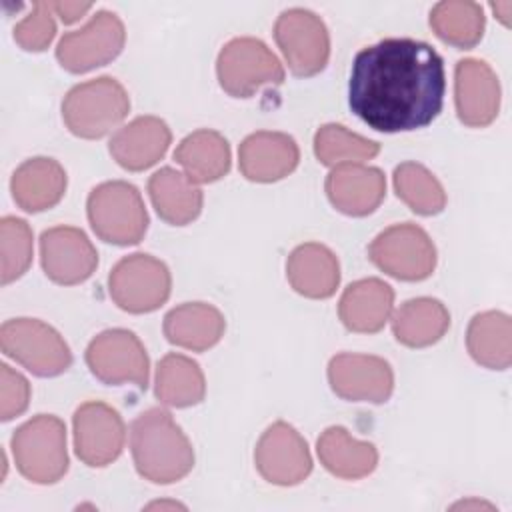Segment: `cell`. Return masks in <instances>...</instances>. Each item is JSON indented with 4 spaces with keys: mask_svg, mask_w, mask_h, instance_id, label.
<instances>
[{
    "mask_svg": "<svg viewBox=\"0 0 512 512\" xmlns=\"http://www.w3.org/2000/svg\"><path fill=\"white\" fill-rule=\"evenodd\" d=\"M444 92V60L426 42L384 38L354 56L348 104L374 130L410 132L428 126L442 110Z\"/></svg>",
    "mask_w": 512,
    "mask_h": 512,
    "instance_id": "cell-1",
    "label": "cell"
},
{
    "mask_svg": "<svg viewBox=\"0 0 512 512\" xmlns=\"http://www.w3.org/2000/svg\"><path fill=\"white\" fill-rule=\"evenodd\" d=\"M130 448L138 474L154 484H172L194 466L190 440L162 408H150L132 422Z\"/></svg>",
    "mask_w": 512,
    "mask_h": 512,
    "instance_id": "cell-2",
    "label": "cell"
},
{
    "mask_svg": "<svg viewBox=\"0 0 512 512\" xmlns=\"http://www.w3.org/2000/svg\"><path fill=\"white\" fill-rule=\"evenodd\" d=\"M130 112V98L124 86L100 76L74 86L62 102V118L68 130L80 138H102L116 128Z\"/></svg>",
    "mask_w": 512,
    "mask_h": 512,
    "instance_id": "cell-3",
    "label": "cell"
},
{
    "mask_svg": "<svg viewBox=\"0 0 512 512\" xmlns=\"http://www.w3.org/2000/svg\"><path fill=\"white\" fill-rule=\"evenodd\" d=\"M88 220L104 242L116 246L138 244L148 230V212L136 186L112 180L96 186L88 196Z\"/></svg>",
    "mask_w": 512,
    "mask_h": 512,
    "instance_id": "cell-4",
    "label": "cell"
},
{
    "mask_svg": "<svg viewBox=\"0 0 512 512\" xmlns=\"http://www.w3.org/2000/svg\"><path fill=\"white\" fill-rule=\"evenodd\" d=\"M12 456L20 474L36 484H54L68 470L66 426L52 414H38L12 436Z\"/></svg>",
    "mask_w": 512,
    "mask_h": 512,
    "instance_id": "cell-5",
    "label": "cell"
},
{
    "mask_svg": "<svg viewBox=\"0 0 512 512\" xmlns=\"http://www.w3.org/2000/svg\"><path fill=\"white\" fill-rule=\"evenodd\" d=\"M2 352L36 376H58L72 364L64 338L42 320L14 318L2 324Z\"/></svg>",
    "mask_w": 512,
    "mask_h": 512,
    "instance_id": "cell-6",
    "label": "cell"
},
{
    "mask_svg": "<svg viewBox=\"0 0 512 512\" xmlns=\"http://www.w3.org/2000/svg\"><path fill=\"white\" fill-rule=\"evenodd\" d=\"M218 82L234 98H250L262 86H278L284 68L274 52L258 38H234L218 54Z\"/></svg>",
    "mask_w": 512,
    "mask_h": 512,
    "instance_id": "cell-7",
    "label": "cell"
},
{
    "mask_svg": "<svg viewBox=\"0 0 512 512\" xmlns=\"http://www.w3.org/2000/svg\"><path fill=\"white\" fill-rule=\"evenodd\" d=\"M370 260L386 274L418 282L436 268V248L430 236L416 224H394L380 232L368 246Z\"/></svg>",
    "mask_w": 512,
    "mask_h": 512,
    "instance_id": "cell-8",
    "label": "cell"
},
{
    "mask_svg": "<svg viewBox=\"0 0 512 512\" xmlns=\"http://www.w3.org/2000/svg\"><path fill=\"white\" fill-rule=\"evenodd\" d=\"M172 288L170 270L150 254H130L122 258L108 276L112 300L126 312L144 314L160 308Z\"/></svg>",
    "mask_w": 512,
    "mask_h": 512,
    "instance_id": "cell-9",
    "label": "cell"
},
{
    "mask_svg": "<svg viewBox=\"0 0 512 512\" xmlns=\"http://www.w3.org/2000/svg\"><path fill=\"white\" fill-rule=\"evenodd\" d=\"M86 364L104 384H134L138 388L148 384L146 348L134 332L124 328L100 332L86 348Z\"/></svg>",
    "mask_w": 512,
    "mask_h": 512,
    "instance_id": "cell-10",
    "label": "cell"
},
{
    "mask_svg": "<svg viewBox=\"0 0 512 512\" xmlns=\"http://www.w3.org/2000/svg\"><path fill=\"white\" fill-rule=\"evenodd\" d=\"M274 38L296 76H314L328 64L330 36L322 18L310 10L282 12L274 24Z\"/></svg>",
    "mask_w": 512,
    "mask_h": 512,
    "instance_id": "cell-11",
    "label": "cell"
},
{
    "mask_svg": "<svg viewBox=\"0 0 512 512\" xmlns=\"http://www.w3.org/2000/svg\"><path fill=\"white\" fill-rule=\"evenodd\" d=\"M124 24L114 12L100 10L80 30L66 32L58 46L56 58L72 74H82L114 60L124 48Z\"/></svg>",
    "mask_w": 512,
    "mask_h": 512,
    "instance_id": "cell-12",
    "label": "cell"
},
{
    "mask_svg": "<svg viewBox=\"0 0 512 512\" xmlns=\"http://www.w3.org/2000/svg\"><path fill=\"white\" fill-rule=\"evenodd\" d=\"M254 462L262 478L278 486L300 484L312 470L306 440L286 422H274L266 428L256 444Z\"/></svg>",
    "mask_w": 512,
    "mask_h": 512,
    "instance_id": "cell-13",
    "label": "cell"
},
{
    "mask_svg": "<svg viewBox=\"0 0 512 512\" xmlns=\"http://www.w3.org/2000/svg\"><path fill=\"white\" fill-rule=\"evenodd\" d=\"M124 438V422L112 406L94 400L74 412V450L84 464L100 468L114 462L124 448Z\"/></svg>",
    "mask_w": 512,
    "mask_h": 512,
    "instance_id": "cell-14",
    "label": "cell"
},
{
    "mask_svg": "<svg viewBox=\"0 0 512 512\" xmlns=\"http://www.w3.org/2000/svg\"><path fill=\"white\" fill-rule=\"evenodd\" d=\"M328 382L344 400L382 404L392 394L394 374L384 358L344 352L330 360Z\"/></svg>",
    "mask_w": 512,
    "mask_h": 512,
    "instance_id": "cell-15",
    "label": "cell"
},
{
    "mask_svg": "<svg viewBox=\"0 0 512 512\" xmlns=\"http://www.w3.org/2000/svg\"><path fill=\"white\" fill-rule=\"evenodd\" d=\"M40 260L52 282L72 286L92 276L98 266V252L80 228L56 226L40 238Z\"/></svg>",
    "mask_w": 512,
    "mask_h": 512,
    "instance_id": "cell-16",
    "label": "cell"
},
{
    "mask_svg": "<svg viewBox=\"0 0 512 512\" xmlns=\"http://www.w3.org/2000/svg\"><path fill=\"white\" fill-rule=\"evenodd\" d=\"M454 102L460 122L488 126L500 110V82L494 70L476 58H464L454 72Z\"/></svg>",
    "mask_w": 512,
    "mask_h": 512,
    "instance_id": "cell-17",
    "label": "cell"
},
{
    "mask_svg": "<svg viewBox=\"0 0 512 512\" xmlns=\"http://www.w3.org/2000/svg\"><path fill=\"white\" fill-rule=\"evenodd\" d=\"M298 160V144L284 132H254L238 148L240 170L252 182H276L288 176Z\"/></svg>",
    "mask_w": 512,
    "mask_h": 512,
    "instance_id": "cell-18",
    "label": "cell"
},
{
    "mask_svg": "<svg viewBox=\"0 0 512 512\" xmlns=\"http://www.w3.org/2000/svg\"><path fill=\"white\" fill-rule=\"evenodd\" d=\"M326 194L342 214L366 216L384 200L386 178L382 170L372 166L340 164L326 178Z\"/></svg>",
    "mask_w": 512,
    "mask_h": 512,
    "instance_id": "cell-19",
    "label": "cell"
},
{
    "mask_svg": "<svg viewBox=\"0 0 512 512\" xmlns=\"http://www.w3.org/2000/svg\"><path fill=\"white\" fill-rule=\"evenodd\" d=\"M170 128L156 116H138L110 140L112 158L126 170L140 172L154 166L168 150Z\"/></svg>",
    "mask_w": 512,
    "mask_h": 512,
    "instance_id": "cell-20",
    "label": "cell"
},
{
    "mask_svg": "<svg viewBox=\"0 0 512 512\" xmlns=\"http://www.w3.org/2000/svg\"><path fill=\"white\" fill-rule=\"evenodd\" d=\"M10 190L22 210L42 212L62 200L66 192V172L52 158H30L12 174Z\"/></svg>",
    "mask_w": 512,
    "mask_h": 512,
    "instance_id": "cell-21",
    "label": "cell"
},
{
    "mask_svg": "<svg viewBox=\"0 0 512 512\" xmlns=\"http://www.w3.org/2000/svg\"><path fill=\"white\" fill-rule=\"evenodd\" d=\"M286 276L298 294L328 298L340 284V264L332 250L318 242H308L290 252Z\"/></svg>",
    "mask_w": 512,
    "mask_h": 512,
    "instance_id": "cell-22",
    "label": "cell"
},
{
    "mask_svg": "<svg viewBox=\"0 0 512 512\" xmlns=\"http://www.w3.org/2000/svg\"><path fill=\"white\" fill-rule=\"evenodd\" d=\"M394 304L392 288L378 278L352 282L338 304L342 324L352 332L372 334L384 328Z\"/></svg>",
    "mask_w": 512,
    "mask_h": 512,
    "instance_id": "cell-23",
    "label": "cell"
},
{
    "mask_svg": "<svg viewBox=\"0 0 512 512\" xmlns=\"http://www.w3.org/2000/svg\"><path fill=\"white\" fill-rule=\"evenodd\" d=\"M224 316L218 308L204 302H186L172 308L164 318V336L168 342L202 352L212 348L224 336Z\"/></svg>",
    "mask_w": 512,
    "mask_h": 512,
    "instance_id": "cell-24",
    "label": "cell"
},
{
    "mask_svg": "<svg viewBox=\"0 0 512 512\" xmlns=\"http://www.w3.org/2000/svg\"><path fill=\"white\" fill-rule=\"evenodd\" d=\"M148 194L158 216L172 226L196 220L202 210V190L174 168L154 172L148 180Z\"/></svg>",
    "mask_w": 512,
    "mask_h": 512,
    "instance_id": "cell-25",
    "label": "cell"
},
{
    "mask_svg": "<svg viewBox=\"0 0 512 512\" xmlns=\"http://www.w3.org/2000/svg\"><path fill=\"white\" fill-rule=\"evenodd\" d=\"M316 452L330 474L346 480L364 478L378 464L374 444L352 438L342 426L326 428L318 438Z\"/></svg>",
    "mask_w": 512,
    "mask_h": 512,
    "instance_id": "cell-26",
    "label": "cell"
},
{
    "mask_svg": "<svg viewBox=\"0 0 512 512\" xmlns=\"http://www.w3.org/2000/svg\"><path fill=\"white\" fill-rule=\"evenodd\" d=\"M174 160L194 184L216 182L230 170V146L214 130H196L178 144Z\"/></svg>",
    "mask_w": 512,
    "mask_h": 512,
    "instance_id": "cell-27",
    "label": "cell"
},
{
    "mask_svg": "<svg viewBox=\"0 0 512 512\" xmlns=\"http://www.w3.org/2000/svg\"><path fill=\"white\" fill-rule=\"evenodd\" d=\"M448 326L450 314L436 298H412L396 310L392 320L396 340L410 348H424L438 342Z\"/></svg>",
    "mask_w": 512,
    "mask_h": 512,
    "instance_id": "cell-28",
    "label": "cell"
},
{
    "mask_svg": "<svg viewBox=\"0 0 512 512\" xmlns=\"http://www.w3.org/2000/svg\"><path fill=\"white\" fill-rule=\"evenodd\" d=\"M466 346L478 364L490 370H506L512 362L510 316L498 310L476 314L468 324Z\"/></svg>",
    "mask_w": 512,
    "mask_h": 512,
    "instance_id": "cell-29",
    "label": "cell"
},
{
    "mask_svg": "<svg viewBox=\"0 0 512 512\" xmlns=\"http://www.w3.org/2000/svg\"><path fill=\"white\" fill-rule=\"evenodd\" d=\"M156 398L174 408L194 406L204 400L206 382L200 366L184 354H166L156 368Z\"/></svg>",
    "mask_w": 512,
    "mask_h": 512,
    "instance_id": "cell-30",
    "label": "cell"
},
{
    "mask_svg": "<svg viewBox=\"0 0 512 512\" xmlns=\"http://www.w3.org/2000/svg\"><path fill=\"white\" fill-rule=\"evenodd\" d=\"M430 26L446 44L472 48L484 34V10L476 2L446 0L432 8Z\"/></svg>",
    "mask_w": 512,
    "mask_h": 512,
    "instance_id": "cell-31",
    "label": "cell"
},
{
    "mask_svg": "<svg viewBox=\"0 0 512 512\" xmlns=\"http://www.w3.org/2000/svg\"><path fill=\"white\" fill-rule=\"evenodd\" d=\"M398 198L420 216H434L446 206V192L436 176L422 164L404 162L394 170Z\"/></svg>",
    "mask_w": 512,
    "mask_h": 512,
    "instance_id": "cell-32",
    "label": "cell"
},
{
    "mask_svg": "<svg viewBox=\"0 0 512 512\" xmlns=\"http://www.w3.org/2000/svg\"><path fill=\"white\" fill-rule=\"evenodd\" d=\"M380 152V144L350 132L342 124H324L314 136V154L326 166L370 160Z\"/></svg>",
    "mask_w": 512,
    "mask_h": 512,
    "instance_id": "cell-33",
    "label": "cell"
},
{
    "mask_svg": "<svg viewBox=\"0 0 512 512\" xmlns=\"http://www.w3.org/2000/svg\"><path fill=\"white\" fill-rule=\"evenodd\" d=\"M2 284L20 278L32 262V230L22 218L6 216L0 222Z\"/></svg>",
    "mask_w": 512,
    "mask_h": 512,
    "instance_id": "cell-34",
    "label": "cell"
},
{
    "mask_svg": "<svg viewBox=\"0 0 512 512\" xmlns=\"http://www.w3.org/2000/svg\"><path fill=\"white\" fill-rule=\"evenodd\" d=\"M56 34V22L48 2H36L32 12L14 28V40L28 52H42L50 46Z\"/></svg>",
    "mask_w": 512,
    "mask_h": 512,
    "instance_id": "cell-35",
    "label": "cell"
},
{
    "mask_svg": "<svg viewBox=\"0 0 512 512\" xmlns=\"http://www.w3.org/2000/svg\"><path fill=\"white\" fill-rule=\"evenodd\" d=\"M0 416L4 422L20 416L28 408L30 384L8 364L0 366Z\"/></svg>",
    "mask_w": 512,
    "mask_h": 512,
    "instance_id": "cell-36",
    "label": "cell"
},
{
    "mask_svg": "<svg viewBox=\"0 0 512 512\" xmlns=\"http://www.w3.org/2000/svg\"><path fill=\"white\" fill-rule=\"evenodd\" d=\"M48 4H50V10L56 16H60L64 24H72L80 20L92 8L90 2H48Z\"/></svg>",
    "mask_w": 512,
    "mask_h": 512,
    "instance_id": "cell-37",
    "label": "cell"
},
{
    "mask_svg": "<svg viewBox=\"0 0 512 512\" xmlns=\"http://www.w3.org/2000/svg\"><path fill=\"white\" fill-rule=\"evenodd\" d=\"M490 8L494 10V14H498V18L502 20V24L504 26H508L510 24V20H508V16H510V10H512V2H492L490 4Z\"/></svg>",
    "mask_w": 512,
    "mask_h": 512,
    "instance_id": "cell-38",
    "label": "cell"
}]
</instances>
